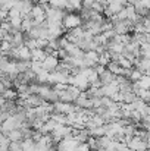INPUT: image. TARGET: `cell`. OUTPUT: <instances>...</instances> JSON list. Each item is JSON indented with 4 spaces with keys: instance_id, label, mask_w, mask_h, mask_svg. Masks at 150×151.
Masks as SVG:
<instances>
[{
    "instance_id": "1",
    "label": "cell",
    "mask_w": 150,
    "mask_h": 151,
    "mask_svg": "<svg viewBox=\"0 0 150 151\" xmlns=\"http://www.w3.org/2000/svg\"><path fill=\"white\" fill-rule=\"evenodd\" d=\"M81 24H83V21H81L80 15H77V13H65V16L62 19V27L65 31L78 28V27H81Z\"/></svg>"
},
{
    "instance_id": "2",
    "label": "cell",
    "mask_w": 150,
    "mask_h": 151,
    "mask_svg": "<svg viewBox=\"0 0 150 151\" xmlns=\"http://www.w3.org/2000/svg\"><path fill=\"white\" fill-rule=\"evenodd\" d=\"M71 134H72V128H71V126H66V125H57L56 129L50 134V137H51L53 142H54V141L59 142V141H62L63 138L69 137Z\"/></svg>"
},
{
    "instance_id": "3",
    "label": "cell",
    "mask_w": 150,
    "mask_h": 151,
    "mask_svg": "<svg viewBox=\"0 0 150 151\" xmlns=\"http://www.w3.org/2000/svg\"><path fill=\"white\" fill-rule=\"evenodd\" d=\"M127 147L130 148V151H143L147 150V142L138 137H131V139L127 142Z\"/></svg>"
},
{
    "instance_id": "4",
    "label": "cell",
    "mask_w": 150,
    "mask_h": 151,
    "mask_svg": "<svg viewBox=\"0 0 150 151\" xmlns=\"http://www.w3.org/2000/svg\"><path fill=\"white\" fill-rule=\"evenodd\" d=\"M113 31L115 34H128L133 31V24L130 21H115L113 22Z\"/></svg>"
},
{
    "instance_id": "5",
    "label": "cell",
    "mask_w": 150,
    "mask_h": 151,
    "mask_svg": "<svg viewBox=\"0 0 150 151\" xmlns=\"http://www.w3.org/2000/svg\"><path fill=\"white\" fill-rule=\"evenodd\" d=\"M83 62H84L86 68H94L99 62V54L96 51H86L83 56Z\"/></svg>"
},
{
    "instance_id": "6",
    "label": "cell",
    "mask_w": 150,
    "mask_h": 151,
    "mask_svg": "<svg viewBox=\"0 0 150 151\" xmlns=\"http://www.w3.org/2000/svg\"><path fill=\"white\" fill-rule=\"evenodd\" d=\"M57 65H59V59H57L56 56H46V57H44V60L41 62L43 69H46L47 72L54 70V69L57 68Z\"/></svg>"
},
{
    "instance_id": "7",
    "label": "cell",
    "mask_w": 150,
    "mask_h": 151,
    "mask_svg": "<svg viewBox=\"0 0 150 151\" xmlns=\"http://www.w3.org/2000/svg\"><path fill=\"white\" fill-rule=\"evenodd\" d=\"M30 19H37V18H41V16H46L44 15V9L40 6V4H34L33 6V9H31V12L27 15Z\"/></svg>"
},
{
    "instance_id": "8",
    "label": "cell",
    "mask_w": 150,
    "mask_h": 151,
    "mask_svg": "<svg viewBox=\"0 0 150 151\" xmlns=\"http://www.w3.org/2000/svg\"><path fill=\"white\" fill-rule=\"evenodd\" d=\"M19 60H22V62H30L31 60V51L28 50L25 46L18 47V62Z\"/></svg>"
},
{
    "instance_id": "9",
    "label": "cell",
    "mask_w": 150,
    "mask_h": 151,
    "mask_svg": "<svg viewBox=\"0 0 150 151\" xmlns=\"http://www.w3.org/2000/svg\"><path fill=\"white\" fill-rule=\"evenodd\" d=\"M6 137H7V139H9L10 142H21V141L24 139L21 129H13V131L7 132V134H6Z\"/></svg>"
},
{
    "instance_id": "10",
    "label": "cell",
    "mask_w": 150,
    "mask_h": 151,
    "mask_svg": "<svg viewBox=\"0 0 150 151\" xmlns=\"http://www.w3.org/2000/svg\"><path fill=\"white\" fill-rule=\"evenodd\" d=\"M12 47H21V46H24V34L21 32V31H18V32H13L12 34Z\"/></svg>"
},
{
    "instance_id": "11",
    "label": "cell",
    "mask_w": 150,
    "mask_h": 151,
    "mask_svg": "<svg viewBox=\"0 0 150 151\" xmlns=\"http://www.w3.org/2000/svg\"><path fill=\"white\" fill-rule=\"evenodd\" d=\"M115 79V75H112L107 69L103 72V73H100L99 75V81L101 82V85H106V84H110L112 81Z\"/></svg>"
},
{
    "instance_id": "12",
    "label": "cell",
    "mask_w": 150,
    "mask_h": 151,
    "mask_svg": "<svg viewBox=\"0 0 150 151\" xmlns=\"http://www.w3.org/2000/svg\"><path fill=\"white\" fill-rule=\"evenodd\" d=\"M0 97L4 99L6 101H13L16 97H18V93H16L15 90H12V88H6V90L0 94Z\"/></svg>"
},
{
    "instance_id": "13",
    "label": "cell",
    "mask_w": 150,
    "mask_h": 151,
    "mask_svg": "<svg viewBox=\"0 0 150 151\" xmlns=\"http://www.w3.org/2000/svg\"><path fill=\"white\" fill-rule=\"evenodd\" d=\"M112 60H110V54H109V51L104 50L103 53H100L99 54V62H97V65H101V66H107L109 63H110Z\"/></svg>"
},
{
    "instance_id": "14",
    "label": "cell",
    "mask_w": 150,
    "mask_h": 151,
    "mask_svg": "<svg viewBox=\"0 0 150 151\" xmlns=\"http://www.w3.org/2000/svg\"><path fill=\"white\" fill-rule=\"evenodd\" d=\"M113 41H116V43L125 46V44H128V43L131 41V35H130V34H116V35L113 37Z\"/></svg>"
},
{
    "instance_id": "15",
    "label": "cell",
    "mask_w": 150,
    "mask_h": 151,
    "mask_svg": "<svg viewBox=\"0 0 150 151\" xmlns=\"http://www.w3.org/2000/svg\"><path fill=\"white\" fill-rule=\"evenodd\" d=\"M47 54L44 53V50H40V49H36V50L31 51V60H36V62H43Z\"/></svg>"
},
{
    "instance_id": "16",
    "label": "cell",
    "mask_w": 150,
    "mask_h": 151,
    "mask_svg": "<svg viewBox=\"0 0 150 151\" xmlns=\"http://www.w3.org/2000/svg\"><path fill=\"white\" fill-rule=\"evenodd\" d=\"M68 3H69L68 0H49L50 7H56V9H60V10H65Z\"/></svg>"
},
{
    "instance_id": "17",
    "label": "cell",
    "mask_w": 150,
    "mask_h": 151,
    "mask_svg": "<svg viewBox=\"0 0 150 151\" xmlns=\"http://www.w3.org/2000/svg\"><path fill=\"white\" fill-rule=\"evenodd\" d=\"M31 28H33V21H31L28 16H25V18L22 19V22H21V32H22V34H27Z\"/></svg>"
},
{
    "instance_id": "18",
    "label": "cell",
    "mask_w": 150,
    "mask_h": 151,
    "mask_svg": "<svg viewBox=\"0 0 150 151\" xmlns=\"http://www.w3.org/2000/svg\"><path fill=\"white\" fill-rule=\"evenodd\" d=\"M137 87L140 88V90H149V85H150V78H149V75H143L137 82Z\"/></svg>"
},
{
    "instance_id": "19",
    "label": "cell",
    "mask_w": 150,
    "mask_h": 151,
    "mask_svg": "<svg viewBox=\"0 0 150 151\" xmlns=\"http://www.w3.org/2000/svg\"><path fill=\"white\" fill-rule=\"evenodd\" d=\"M141 76H143V73H141L138 69L133 68V69H131V72H130V75H128V79H130L131 82H137Z\"/></svg>"
},
{
    "instance_id": "20",
    "label": "cell",
    "mask_w": 150,
    "mask_h": 151,
    "mask_svg": "<svg viewBox=\"0 0 150 151\" xmlns=\"http://www.w3.org/2000/svg\"><path fill=\"white\" fill-rule=\"evenodd\" d=\"M12 18H22V15H21V12L19 10H16V9H10V10H7V19H12ZM24 19V18H22Z\"/></svg>"
},
{
    "instance_id": "21",
    "label": "cell",
    "mask_w": 150,
    "mask_h": 151,
    "mask_svg": "<svg viewBox=\"0 0 150 151\" xmlns=\"http://www.w3.org/2000/svg\"><path fill=\"white\" fill-rule=\"evenodd\" d=\"M47 44H49V41L44 40V38H37V40H36V46H37V49H40V50H44V49L47 47Z\"/></svg>"
},
{
    "instance_id": "22",
    "label": "cell",
    "mask_w": 150,
    "mask_h": 151,
    "mask_svg": "<svg viewBox=\"0 0 150 151\" xmlns=\"http://www.w3.org/2000/svg\"><path fill=\"white\" fill-rule=\"evenodd\" d=\"M113 151H130V148L127 147V144H125V142H115Z\"/></svg>"
},
{
    "instance_id": "23",
    "label": "cell",
    "mask_w": 150,
    "mask_h": 151,
    "mask_svg": "<svg viewBox=\"0 0 150 151\" xmlns=\"http://www.w3.org/2000/svg\"><path fill=\"white\" fill-rule=\"evenodd\" d=\"M69 4L75 9V10H80L81 9V4H83V0H68Z\"/></svg>"
},
{
    "instance_id": "24",
    "label": "cell",
    "mask_w": 150,
    "mask_h": 151,
    "mask_svg": "<svg viewBox=\"0 0 150 151\" xmlns=\"http://www.w3.org/2000/svg\"><path fill=\"white\" fill-rule=\"evenodd\" d=\"M21 150V142H10L9 144V151H18Z\"/></svg>"
},
{
    "instance_id": "25",
    "label": "cell",
    "mask_w": 150,
    "mask_h": 151,
    "mask_svg": "<svg viewBox=\"0 0 150 151\" xmlns=\"http://www.w3.org/2000/svg\"><path fill=\"white\" fill-rule=\"evenodd\" d=\"M6 19H7V12H4V10L0 9V22H3Z\"/></svg>"
},
{
    "instance_id": "26",
    "label": "cell",
    "mask_w": 150,
    "mask_h": 151,
    "mask_svg": "<svg viewBox=\"0 0 150 151\" xmlns=\"http://www.w3.org/2000/svg\"><path fill=\"white\" fill-rule=\"evenodd\" d=\"M83 1H90V3H93V1H96V0H83Z\"/></svg>"
},
{
    "instance_id": "27",
    "label": "cell",
    "mask_w": 150,
    "mask_h": 151,
    "mask_svg": "<svg viewBox=\"0 0 150 151\" xmlns=\"http://www.w3.org/2000/svg\"><path fill=\"white\" fill-rule=\"evenodd\" d=\"M18 151H22V150H18Z\"/></svg>"
}]
</instances>
